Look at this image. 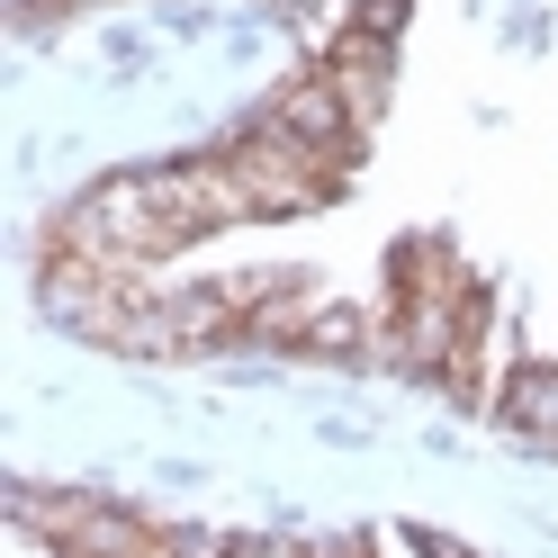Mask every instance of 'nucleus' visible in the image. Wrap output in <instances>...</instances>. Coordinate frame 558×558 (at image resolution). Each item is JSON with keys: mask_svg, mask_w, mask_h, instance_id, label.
I'll return each instance as SVG.
<instances>
[{"mask_svg": "<svg viewBox=\"0 0 558 558\" xmlns=\"http://www.w3.org/2000/svg\"><path fill=\"white\" fill-rule=\"evenodd\" d=\"M388 37H369V27H342V37H333V54L316 63V73L333 82V99H342V109H352L361 126L378 118V109H388Z\"/></svg>", "mask_w": 558, "mask_h": 558, "instance_id": "obj_1", "label": "nucleus"}, {"mask_svg": "<svg viewBox=\"0 0 558 558\" xmlns=\"http://www.w3.org/2000/svg\"><path fill=\"white\" fill-rule=\"evenodd\" d=\"M505 414H513V433L558 441V369H522L513 388H505Z\"/></svg>", "mask_w": 558, "mask_h": 558, "instance_id": "obj_2", "label": "nucleus"}]
</instances>
